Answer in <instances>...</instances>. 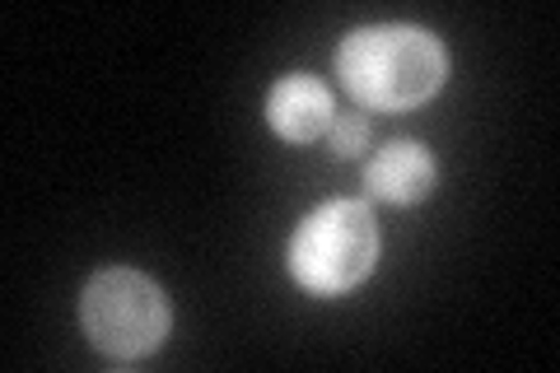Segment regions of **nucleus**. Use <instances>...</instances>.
<instances>
[{
  "instance_id": "f03ea898",
  "label": "nucleus",
  "mask_w": 560,
  "mask_h": 373,
  "mask_svg": "<svg viewBox=\"0 0 560 373\" xmlns=\"http://www.w3.org/2000/svg\"><path fill=\"white\" fill-rule=\"evenodd\" d=\"M378 261V224L364 201H327L308 210L285 247V266L308 294L337 299L364 285Z\"/></svg>"
},
{
  "instance_id": "20e7f679",
  "label": "nucleus",
  "mask_w": 560,
  "mask_h": 373,
  "mask_svg": "<svg viewBox=\"0 0 560 373\" xmlns=\"http://www.w3.org/2000/svg\"><path fill=\"white\" fill-rule=\"evenodd\" d=\"M331 117V89L323 80L304 75V70H294V75L276 80V89L267 94V121L280 140H290V145H313V140H323Z\"/></svg>"
},
{
  "instance_id": "423d86ee",
  "label": "nucleus",
  "mask_w": 560,
  "mask_h": 373,
  "mask_svg": "<svg viewBox=\"0 0 560 373\" xmlns=\"http://www.w3.org/2000/svg\"><path fill=\"white\" fill-rule=\"evenodd\" d=\"M323 140H327V150L337 159H355L364 145H370V117L364 113H337Z\"/></svg>"
},
{
  "instance_id": "39448f33",
  "label": "nucleus",
  "mask_w": 560,
  "mask_h": 373,
  "mask_svg": "<svg viewBox=\"0 0 560 373\" xmlns=\"http://www.w3.org/2000/svg\"><path fill=\"white\" fill-rule=\"evenodd\" d=\"M434 154L425 145H416V140H388L370 164H364V187H370V197L378 201H393V206H416L425 201L434 191Z\"/></svg>"
},
{
  "instance_id": "7ed1b4c3",
  "label": "nucleus",
  "mask_w": 560,
  "mask_h": 373,
  "mask_svg": "<svg viewBox=\"0 0 560 373\" xmlns=\"http://www.w3.org/2000/svg\"><path fill=\"white\" fill-rule=\"evenodd\" d=\"M84 336L113 360H140V354L160 350L173 327L168 294L154 285L145 271L131 266H108L98 271L80 299Z\"/></svg>"
},
{
  "instance_id": "f257e3e1",
  "label": "nucleus",
  "mask_w": 560,
  "mask_h": 373,
  "mask_svg": "<svg viewBox=\"0 0 560 373\" xmlns=\"http://www.w3.org/2000/svg\"><path fill=\"white\" fill-rule=\"evenodd\" d=\"M337 75L364 113H411L440 94L448 51L430 28L374 24L346 33L337 47Z\"/></svg>"
}]
</instances>
